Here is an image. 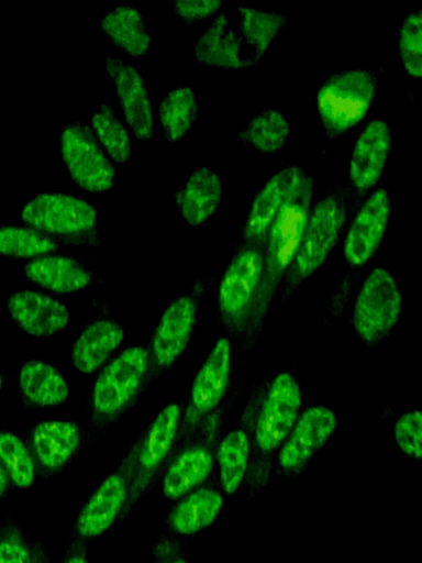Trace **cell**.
I'll use <instances>...</instances> for the list:
<instances>
[{"instance_id": "obj_13", "label": "cell", "mask_w": 422, "mask_h": 563, "mask_svg": "<svg viewBox=\"0 0 422 563\" xmlns=\"http://www.w3.org/2000/svg\"><path fill=\"white\" fill-rule=\"evenodd\" d=\"M301 409V388L293 374L279 372L270 380L254 427V440L263 455L278 451Z\"/></svg>"}, {"instance_id": "obj_41", "label": "cell", "mask_w": 422, "mask_h": 563, "mask_svg": "<svg viewBox=\"0 0 422 563\" xmlns=\"http://www.w3.org/2000/svg\"><path fill=\"white\" fill-rule=\"evenodd\" d=\"M13 488L12 481L4 466L0 463V503L7 497Z\"/></svg>"}, {"instance_id": "obj_18", "label": "cell", "mask_w": 422, "mask_h": 563, "mask_svg": "<svg viewBox=\"0 0 422 563\" xmlns=\"http://www.w3.org/2000/svg\"><path fill=\"white\" fill-rule=\"evenodd\" d=\"M390 197L385 188L375 189L362 203L343 241L342 254L351 268L364 266L379 249L390 218Z\"/></svg>"}, {"instance_id": "obj_35", "label": "cell", "mask_w": 422, "mask_h": 563, "mask_svg": "<svg viewBox=\"0 0 422 563\" xmlns=\"http://www.w3.org/2000/svg\"><path fill=\"white\" fill-rule=\"evenodd\" d=\"M397 52L404 70L414 78L422 76V11L407 14L398 31Z\"/></svg>"}, {"instance_id": "obj_2", "label": "cell", "mask_w": 422, "mask_h": 563, "mask_svg": "<svg viewBox=\"0 0 422 563\" xmlns=\"http://www.w3.org/2000/svg\"><path fill=\"white\" fill-rule=\"evenodd\" d=\"M314 183L312 175L304 176L289 195L268 230L263 245L262 284L247 328L251 336L260 329L279 284L297 255L312 206Z\"/></svg>"}, {"instance_id": "obj_24", "label": "cell", "mask_w": 422, "mask_h": 563, "mask_svg": "<svg viewBox=\"0 0 422 563\" xmlns=\"http://www.w3.org/2000/svg\"><path fill=\"white\" fill-rule=\"evenodd\" d=\"M26 278L55 294H74L88 287L92 272L81 261L64 254H47L24 265Z\"/></svg>"}, {"instance_id": "obj_6", "label": "cell", "mask_w": 422, "mask_h": 563, "mask_svg": "<svg viewBox=\"0 0 422 563\" xmlns=\"http://www.w3.org/2000/svg\"><path fill=\"white\" fill-rule=\"evenodd\" d=\"M21 219L59 244H99L96 208L71 195L40 192L24 203Z\"/></svg>"}, {"instance_id": "obj_25", "label": "cell", "mask_w": 422, "mask_h": 563, "mask_svg": "<svg viewBox=\"0 0 422 563\" xmlns=\"http://www.w3.org/2000/svg\"><path fill=\"white\" fill-rule=\"evenodd\" d=\"M124 336L123 328L113 319L99 318L89 322L73 344L74 367L81 374L95 373L121 345Z\"/></svg>"}, {"instance_id": "obj_39", "label": "cell", "mask_w": 422, "mask_h": 563, "mask_svg": "<svg viewBox=\"0 0 422 563\" xmlns=\"http://www.w3.org/2000/svg\"><path fill=\"white\" fill-rule=\"evenodd\" d=\"M154 563H191L181 549L178 537L164 532L152 547Z\"/></svg>"}, {"instance_id": "obj_9", "label": "cell", "mask_w": 422, "mask_h": 563, "mask_svg": "<svg viewBox=\"0 0 422 563\" xmlns=\"http://www.w3.org/2000/svg\"><path fill=\"white\" fill-rule=\"evenodd\" d=\"M402 309V295L395 276L382 267L365 277L352 312V325L359 341L368 347L389 336Z\"/></svg>"}, {"instance_id": "obj_3", "label": "cell", "mask_w": 422, "mask_h": 563, "mask_svg": "<svg viewBox=\"0 0 422 563\" xmlns=\"http://www.w3.org/2000/svg\"><path fill=\"white\" fill-rule=\"evenodd\" d=\"M147 372L148 351L141 345L124 349L103 367L95 380L88 404L87 424L92 439L138 399L144 391Z\"/></svg>"}, {"instance_id": "obj_12", "label": "cell", "mask_w": 422, "mask_h": 563, "mask_svg": "<svg viewBox=\"0 0 422 563\" xmlns=\"http://www.w3.org/2000/svg\"><path fill=\"white\" fill-rule=\"evenodd\" d=\"M59 145L63 163L79 188L93 194L112 188L115 168L88 124L67 122L60 130Z\"/></svg>"}, {"instance_id": "obj_40", "label": "cell", "mask_w": 422, "mask_h": 563, "mask_svg": "<svg viewBox=\"0 0 422 563\" xmlns=\"http://www.w3.org/2000/svg\"><path fill=\"white\" fill-rule=\"evenodd\" d=\"M87 541L70 533L63 559L59 563H89Z\"/></svg>"}, {"instance_id": "obj_11", "label": "cell", "mask_w": 422, "mask_h": 563, "mask_svg": "<svg viewBox=\"0 0 422 563\" xmlns=\"http://www.w3.org/2000/svg\"><path fill=\"white\" fill-rule=\"evenodd\" d=\"M138 445L137 439L119 466L88 497L77 514L71 534L88 541L115 527L130 496Z\"/></svg>"}, {"instance_id": "obj_33", "label": "cell", "mask_w": 422, "mask_h": 563, "mask_svg": "<svg viewBox=\"0 0 422 563\" xmlns=\"http://www.w3.org/2000/svg\"><path fill=\"white\" fill-rule=\"evenodd\" d=\"M90 128L102 148L114 162L125 163L129 161L132 151L131 137L109 103H100L91 117Z\"/></svg>"}, {"instance_id": "obj_31", "label": "cell", "mask_w": 422, "mask_h": 563, "mask_svg": "<svg viewBox=\"0 0 422 563\" xmlns=\"http://www.w3.org/2000/svg\"><path fill=\"white\" fill-rule=\"evenodd\" d=\"M291 131L287 115L278 109L268 108L255 114L240 131L237 137L263 153L281 150Z\"/></svg>"}, {"instance_id": "obj_27", "label": "cell", "mask_w": 422, "mask_h": 563, "mask_svg": "<svg viewBox=\"0 0 422 563\" xmlns=\"http://www.w3.org/2000/svg\"><path fill=\"white\" fill-rule=\"evenodd\" d=\"M18 386L22 399L32 408L57 407L69 396V386L63 374L41 360H30L22 364Z\"/></svg>"}, {"instance_id": "obj_43", "label": "cell", "mask_w": 422, "mask_h": 563, "mask_svg": "<svg viewBox=\"0 0 422 563\" xmlns=\"http://www.w3.org/2000/svg\"><path fill=\"white\" fill-rule=\"evenodd\" d=\"M1 386H2V375H1V372H0V389H1Z\"/></svg>"}, {"instance_id": "obj_36", "label": "cell", "mask_w": 422, "mask_h": 563, "mask_svg": "<svg viewBox=\"0 0 422 563\" xmlns=\"http://www.w3.org/2000/svg\"><path fill=\"white\" fill-rule=\"evenodd\" d=\"M38 540L24 533L12 514L0 522V563H36Z\"/></svg>"}, {"instance_id": "obj_20", "label": "cell", "mask_w": 422, "mask_h": 563, "mask_svg": "<svg viewBox=\"0 0 422 563\" xmlns=\"http://www.w3.org/2000/svg\"><path fill=\"white\" fill-rule=\"evenodd\" d=\"M389 124L371 119L355 140L348 168V194L362 199L381 178L391 148Z\"/></svg>"}, {"instance_id": "obj_37", "label": "cell", "mask_w": 422, "mask_h": 563, "mask_svg": "<svg viewBox=\"0 0 422 563\" xmlns=\"http://www.w3.org/2000/svg\"><path fill=\"white\" fill-rule=\"evenodd\" d=\"M392 435L396 444L406 455L422 457V415L420 409L400 415L395 421Z\"/></svg>"}, {"instance_id": "obj_21", "label": "cell", "mask_w": 422, "mask_h": 563, "mask_svg": "<svg viewBox=\"0 0 422 563\" xmlns=\"http://www.w3.org/2000/svg\"><path fill=\"white\" fill-rule=\"evenodd\" d=\"M104 62L126 123L138 141H148L154 132V113L143 76L120 57L108 55Z\"/></svg>"}, {"instance_id": "obj_4", "label": "cell", "mask_w": 422, "mask_h": 563, "mask_svg": "<svg viewBox=\"0 0 422 563\" xmlns=\"http://www.w3.org/2000/svg\"><path fill=\"white\" fill-rule=\"evenodd\" d=\"M348 197V189L334 185L312 203L297 255L285 276L284 299L324 264L336 245L346 222Z\"/></svg>"}, {"instance_id": "obj_26", "label": "cell", "mask_w": 422, "mask_h": 563, "mask_svg": "<svg viewBox=\"0 0 422 563\" xmlns=\"http://www.w3.org/2000/svg\"><path fill=\"white\" fill-rule=\"evenodd\" d=\"M224 505L222 494L211 486H199L177 500L166 525L176 537H191L209 527Z\"/></svg>"}, {"instance_id": "obj_23", "label": "cell", "mask_w": 422, "mask_h": 563, "mask_svg": "<svg viewBox=\"0 0 422 563\" xmlns=\"http://www.w3.org/2000/svg\"><path fill=\"white\" fill-rule=\"evenodd\" d=\"M222 195L219 175L201 165L176 190L175 205L185 221L196 229L216 212Z\"/></svg>"}, {"instance_id": "obj_22", "label": "cell", "mask_w": 422, "mask_h": 563, "mask_svg": "<svg viewBox=\"0 0 422 563\" xmlns=\"http://www.w3.org/2000/svg\"><path fill=\"white\" fill-rule=\"evenodd\" d=\"M7 310L18 328L34 338L53 336L69 323L68 308L60 300L36 290L13 292L7 299Z\"/></svg>"}, {"instance_id": "obj_19", "label": "cell", "mask_w": 422, "mask_h": 563, "mask_svg": "<svg viewBox=\"0 0 422 563\" xmlns=\"http://www.w3.org/2000/svg\"><path fill=\"white\" fill-rule=\"evenodd\" d=\"M301 166L287 165L271 175L255 194L241 225L240 244L263 249L268 230L285 201L304 178Z\"/></svg>"}, {"instance_id": "obj_38", "label": "cell", "mask_w": 422, "mask_h": 563, "mask_svg": "<svg viewBox=\"0 0 422 563\" xmlns=\"http://www.w3.org/2000/svg\"><path fill=\"white\" fill-rule=\"evenodd\" d=\"M168 5L182 22L191 24L213 15L220 10L222 2L220 0H174Z\"/></svg>"}, {"instance_id": "obj_7", "label": "cell", "mask_w": 422, "mask_h": 563, "mask_svg": "<svg viewBox=\"0 0 422 563\" xmlns=\"http://www.w3.org/2000/svg\"><path fill=\"white\" fill-rule=\"evenodd\" d=\"M264 271L263 249L238 244L226 265L216 290V312L223 327L234 335L247 331Z\"/></svg>"}, {"instance_id": "obj_14", "label": "cell", "mask_w": 422, "mask_h": 563, "mask_svg": "<svg viewBox=\"0 0 422 563\" xmlns=\"http://www.w3.org/2000/svg\"><path fill=\"white\" fill-rule=\"evenodd\" d=\"M213 417L214 413L204 421L193 440H188L170 456L162 473V492L166 499L177 501L201 486L211 475L218 428Z\"/></svg>"}, {"instance_id": "obj_16", "label": "cell", "mask_w": 422, "mask_h": 563, "mask_svg": "<svg viewBox=\"0 0 422 563\" xmlns=\"http://www.w3.org/2000/svg\"><path fill=\"white\" fill-rule=\"evenodd\" d=\"M336 427L337 418L331 408L322 405L306 408L277 451V473L286 477L301 474Z\"/></svg>"}, {"instance_id": "obj_29", "label": "cell", "mask_w": 422, "mask_h": 563, "mask_svg": "<svg viewBox=\"0 0 422 563\" xmlns=\"http://www.w3.org/2000/svg\"><path fill=\"white\" fill-rule=\"evenodd\" d=\"M251 455V440L247 431L235 428L219 442L215 461L219 467V481L223 492L231 496L243 484Z\"/></svg>"}, {"instance_id": "obj_1", "label": "cell", "mask_w": 422, "mask_h": 563, "mask_svg": "<svg viewBox=\"0 0 422 563\" xmlns=\"http://www.w3.org/2000/svg\"><path fill=\"white\" fill-rule=\"evenodd\" d=\"M288 21L282 11L242 4L226 7L196 40L193 56L200 64L222 69L252 67Z\"/></svg>"}, {"instance_id": "obj_15", "label": "cell", "mask_w": 422, "mask_h": 563, "mask_svg": "<svg viewBox=\"0 0 422 563\" xmlns=\"http://www.w3.org/2000/svg\"><path fill=\"white\" fill-rule=\"evenodd\" d=\"M197 311L198 300L191 295L174 299L164 310L147 347L148 372L144 390L184 354L195 330Z\"/></svg>"}, {"instance_id": "obj_28", "label": "cell", "mask_w": 422, "mask_h": 563, "mask_svg": "<svg viewBox=\"0 0 422 563\" xmlns=\"http://www.w3.org/2000/svg\"><path fill=\"white\" fill-rule=\"evenodd\" d=\"M100 30L116 48L132 57L145 55L152 45L143 14L130 4L109 9L100 21Z\"/></svg>"}, {"instance_id": "obj_8", "label": "cell", "mask_w": 422, "mask_h": 563, "mask_svg": "<svg viewBox=\"0 0 422 563\" xmlns=\"http://www.w3.org/2000/svg\"><path fill=\"white\" fill-rule=\"evenodd\" d=\"M232 360L230 339L219 338L192 379L174 452L190 440L220 406L230 385Z\"/></svg>"}, {"instance_id": "obj_42", "label": "cell", "mask_w": 422, "mask_h": 563, "mask_svg": "<svg viewBox=\"0 0 422 563\" xmlns=\"http://www.w3.org/2000/svg\"><path fill=\"white\" fill-rule=\"evenodd\" d=\"M36 563H52L48 549L42 541H38Z\"/></svg>"}, {"instance_id": "obj_30", "label": "cell", "mask_w": 422, "mask_h": 563, "mask_svg": "<svg viewBox=\"0 0 422 563\" xmlns=\"http://www.w3.org/2000/svg\"><path fill=\"white\" fill-rule=\"evenodd\" d=\"M198 110L197 96L192 87L178 86L168 90L158 107L164 137L170 143L184 139L196 122Z\"/></svg>"}, {"instance_id": "obj_34", "label": "cell", "mask_w": 422, "mask_h": 563, "mask_svg": "<svg viewBox=\"0 0 422 563\" xmlns=\"http://www.w3.org/2000/svg\"><path fill=\"white\" fill-rule=\"evenodd\" d=\"M0 463L10 475L13 487L30 488L37 476L26 443L16 434L0 428Z\"/></svg>"}, {"instance_id": "obj_10", "label": "cell", "mask_w": 422, "mask_h": 563, "mask_svg": "<svg viewBox=\"0 0 422 563\" xmlns=\"http://www.w3.org/2000/svg\"><path fill=\"white\" fill-rule=\"evenodd\" d=\"M181 418V405L170 402L155 416L140 435L130 496L115 527L129 517L137 501L155 485L163 473L175 450Z\"/></svg>"}, {"instance_id": "obj_32", "label": "cell", "mask_w": 422, "mask_h": 563, "mask_svg": "<svg viewBox=\"0 0 422 563\" xmlns=\"http://www.w3.org/2000/svg\"><path fill=\"white\" fill-rule=\"evenodd\" d=\"M60 244L29 227L0 225V255L13 258H36L53 254Z\"/></svg>"}, {"instance_id": "obj_5", "label": "cell", "mask_w": 422, "mask_h": 563, "mask_svg": "<svg viewBox=\"0 0 422 563\" xmlns=\"http://www.w3.org/2000/svg\"><path fill=\"white\" fill-rule=\"evenodd\" d=\"M378 86L377 74L367 68L336 70L322 81L314 102L329 141L353 130L366 118Z\"/></svg>"}, {"instance_id": "obj_17", "label": "cell", "mask_w": 422, "mask_h": 563, "mask_svg": "<svg viewBox=\"0 0 422 563\" xmlns=\"http://www.w3.org/2000/svg\"><path fill=\"white\" fill-rule=\"evenodd\" d=\"M86 440L82 427L74 421L43 420L33 426L25 443L37 475L48 478L70 463Z\"/></svg>"}]
</instances>
